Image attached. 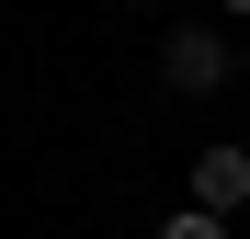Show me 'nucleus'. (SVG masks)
Segmentation results:
<instances>
[{
    "label": "nucleus",
    "instance_id": "obj_5",
    "mask_svg": "<svg viewBox=\"0 0 250 239\" xmlns=\"http://www.w3.org/2000/svg\"><path fill=\"white\" fill-rule=\"evenodd\" d=\"M137 12H159V0H137Z\"/></svg>",
    "mask_w": 250,
    "mask_h": 239
},
{
    "label": "nucleus",
    "instance_id": "obj_4",
    "mask_svg": "<svg viewBox=\"0 0 250 239\" xmlns=\"http://www.w3.org/2000/svg\"><path fill=\"white\" fill-rule=\"evenodd\" d=\"M228 12H239V23H250V0H228Z\"/></svg>",
    "mask_w": 250,
    "mask_h": 239
},
{
    "label": "nucleus",
    "instance_id": "obj_3",
    "mask_svg": "<svg viewBox=\"0 0 250 239\" xmlns=\"http://www.w3.org/2000/svg\"><path fill=\"white\" fill-rule=\"evenodd\" d=\"M159 239H228V217H205V205H193V217H159Z\"/></svg>",
    "mask_w": 250,
    "mask_h": 239
},
{
    "label": "nucleus",
    "instance_id": "obj_1",
    "mask_svg": "<svg viewBox=\"0 0 250 239\" xmlns=\"http://www.w3.org/2000/svg\"><path fill=\"white\" fill-rule=\"evenodd\" d=\"M228 68H239V46H228V34L216 23H171V34H159V80H171V91H228Z\"/></svg>",
    "mask_w": 250,
    "mask_h": 239
},
{
    "label": "nucleus",
    "instance_id": "obj_2",
    "mask_svg": "<svg viewBox=\"0 0 250 239\" xmlns=\"http://www.w3.org/2000/svg\"><path fill=\"white\" fill-rule=\"evenodd\" d=\"M193 205H205V217H239V205H250V148L216 137V148L193 159Z\"/></svg>",
    "mask_w": 250,
    "mask_h": 239
}]
</instances>
